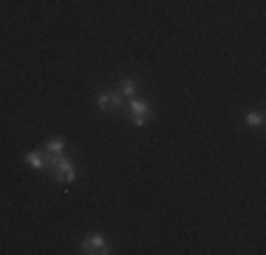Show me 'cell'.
Listing matches in <instances>:
<instances>
[{
  "mask_svg": "<svg viewBox=\"0 0 266 255\" xmlns=\"http://www.w3.org/2000/svg\"><path fill=\"white\" fill-rule=\"evenodd\" d=\"M51 173H54V182H60V184H71L74 179H77V170H74V164L68 162L65 156L51 167Z\"/></svg>",
  "mask_w": 266,
  "mask_h": 255,
  "instance_id": "1",
  "label": "cell"
},
{
  "mask_svg": "<svg viewBox=\"0 0 266 255\" xmlns=\"http://www.w3.org/2000/svg\"><path fill=\"white\" fill-rule=\"evenodd\" d=\"M147 119H150V105L142 102V99H133L130 102V122L133 125H147Z\"/></svg>",
  "mask_w": 266,
  "mask_h": 255,
  "instance_id": "2",
  "label": "cell"
},
{
  "mask_svg": "<svg viewBox=\"0 0 266 255\" xmlns=\"http://www.w3.org/2000/svg\"><path fill=\"white\" fill-rule=\"evenodd\" d=\"M82 252H88V255H105V252H110L108 249V244H105V238L102 236H88L82 241Z\"/></svg>",
  "mask_w": 266,
  "mask_h": 255,
  "instance_id": "3",
  "label": "cell"
},
{
  "mask_svg": "<svg viewBox=\"0 0 266 255\" xmlns=\"http://www.w3.org/2000/svg\"><path fill=\"white\" fill-rule=\"evenodd\" d=\"M99 108H102V111H119L122 108V94L119 91L99 94Z\"/></svg>",
  "mask_w": 266,
  "mask_h": 255,
  "instance_id": "4",
  "label": "cell"
},
{
  "mask_svg": "<svg viewBox=\"0 0 266 255\" xmlns=\"http://www.w3.org/2000/svg\"><path fill=\"white\" fill-rule=\"evenodd\" d=\"M26 162H29L31 167H46V153H42V151H31V153H26Z\"/></svg>",
  "mask_w": 266,
  "mask_h": 255,
  "instance_id": "5",
  "label": "cell"
},
{
  "mask_svg": "<svg viewBox=\"0 0 266 255\" xmlns=\"http://www.w3.org/2000/svg\"><path fill=\"white\" fill-rule=\"evenodd\" d=\"M62 151H65V142L62 139H51L49 145H46V153H49V156H62Z\"/></svg>",
  "mask_w": 266,
  "mask_h": 255,
  "instance_id": "6",
  "label": "cell"
},
{
  "mask_svg": "<svg viewBox=\"0 0 266 255\" xmlns=\"http://www.w3.org/2000/svg\"><path fill=\"white\" fill-rule=\"evenodd\" d=\"M119 94H122V97H133V94H136V82H133L130 77H125L119 82Z\"/></svg>",
  "mask_w": 266,
  "mask_h": 255,
  "instance_id": "7",
  "label": "cell"
},
{
  "mask_svg": "<svg viewBox=\"0 0 266 255\" xmlns=\"http://www.w3.org/2000/svg\"><path fill=\"white\" fill-rule=\"evenodd\" d=\"M247 125H263V114H260V111H249V114H247Z\"/></svg>",
  "mask_w": 266,
  "mask_h": 255,
  "instance_id": "8",
  "label": "cell"
}]
</instances>
